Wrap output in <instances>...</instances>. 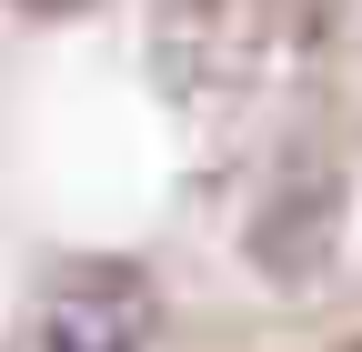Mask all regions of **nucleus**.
I'll use <instances>...</instances> for the list:
<instances>
[{"label": "nucleus", "instance_id": "obj_2", "mask_svg": "<svg viewBox=\"0 0 362 352\" xmlns=\"http://www.w3.org/2000/svg\"><path fill=\"white\" fill-rule=\"evenodd\" d=\"M40 11H71V0H40Z\"/></svg>", "mask_w": 362, "mask_h": 352}, {"label": "nucleus", "instance_id": "obj_1", "mask_svg": "<svg viewBox=\"0 0 362 352\" xmlns=\"http://www.w3.org/2000/svg\"><path fill=\"white\" fill-rule=\"evenodd\" d=\"M51 352H151V282L131 272H90L51 302V322H40Z\"/></svg>", "mask_w": 362, "mask_h": 352}]
</instances>
